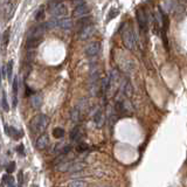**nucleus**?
I'll return each mask as SVG.
<instances>
[{"label": "nucleus", "instance_id": "nucleus-37", "mask_svg": "<svg viewBox=\"0 0 187 187\" xmlns=\"http://www.w3.org/2000/svg\"><path fill=\"white\" fill-rule=\"evenodd\" d=\"M102 187H108V186H102Z\"/></svg>", "mask_w": 187, "mask_h": 187}, {"label": "nucleus", "instance_id": "nucleus-22", "mask_svg": "<svg viewBox=\"0 0 187 187\" xmlns=\"http://www.w3.org/2000/svg\"><path fill=\"white\" fill-rule=\"evenodd\" d=\"M64 134H66V132H64V130L62 128H55L53 130V136H54L55 138H58V139L64 137Z\"/></svg>", "mask_w": 187, "mask_h": 187}, {"label": "nucleus", "instance_id": "nucleus-6", "mask_svg": "<svg viewBox=\"0 0 187 187\" xmlns=\"http://www.w3.org/2000/svg\"><path fill=\"white\" fill-rule=\"evenodd\" d=\"M90 13V8L89 6L82 1L80 5H77L74 8V12H73V17L76 18V19H83V18L88 17V14Z\"/></svg>", "mask_w": 187, "mask_h": 187}, {"label": "nucleus", "instance_id": "nucleus-13", "mask_svg": "<svg viewBox=\"0 0 187 187\" xmlns=\"http://www.w3.org/2000/svg\"><path fill=\"white\" fill-rule=\"evenodd\" d=\"M82 136H83V132H82V128L81 126H74L71 129V131L69 132V138L70 140L73 141H80L82 139Z\"/></svg>", "mask_w": 187, "mask_h": 187}, {"label": "nucleus", "instance_id": "nucleus-27", "mask_svg": "<svg viewBox=\"0 0 187 187\" xmlns=\"http://www.w3.org/2000/svg\"><path fill=\"white\" fill-rule=\"evenodd\" d=\"M1 41H2V46L4 47L8 43V41H10V29H6L5 32H4L2 38H1Z\"/></svg>", "mask_w": 187, "mask_h": 187}, {"label": "nucleus", "instance_id": "nucleus-21", "mask_svg": "<svg viewBox=\"0 0 187 187\" xmlns=\"http://www.w3.org/2000/svg\"><path fill=\"white\" fill-rule=\"evenodd\" d=\"M119 14V10L117 8V7H112L110 10V12H109V14H108V19H106V22H109L110 20H112V19H115V18L117 17Z\"/></svg>", "mask_w": 187, "mask_h": 187}, {"label": "nucleus", "instance_id": "nucleus-28", "mask_svg": "<svg viewBox=\"0 0 187 187\" xmlns=\"http://www.w3.org/2000/svg\"><path fill=\"white\" fill-rule=\"evenodd\" d=\"M7 67V77H8V81L12 80V74H13V61H10L8 63L6 64Z\"/></svg>", "mask_w": 187, "mask_h": 187}, {"label": "nucleus", "instance_id": "nucleus-19", "mask_svg": "<svg viewBox=\"0 0 187 187\" xmlns=\"http://www.w3.org/2000/svg\"><path fill=\"white\" fill-rule=\"evenodd\" d=\"M1 108H2V110L6 111V112H8V111H10L8 101H7V98H6V94H5L4 90L1 91Z\"/></svg>", "mask_w": 187, "mask_h": 187}, {"label": "nucleus", "instance_id": "nucleus-4", "mask_svg": "<svg viewBox=\"0 0 187 187\" xmlns=\"http://www.w3.org/2000/svg\"><path fill=\"white\" fill-rule=\"evenodd\" d=\"M123 43L124 46L126 47L130 50H133L136 49L137 46V39H136V35L132 28L126 27V28L123 30Z\"/></svg>", "mask_w": 187, "mask_h": 187}, {"label": "nucleus", "instance_id": "nucleus-14", "mask_svg": "<svg viewBox=\"0 0 187 187\" xmlns=\"http://www.w3.org/2000/svg\"><path fill=\"white\" fill-rule=\"evenodd\" d=\"M70 150H71L70 145H67V144H58V145L54 147L53 153H56V154H60V156H64V154H67Z\"/></svg>", "mask_w": 187, "mask_h": 187}, {"label": "nucleus", "instance_id": "nucleus-33", "mask_svg": "<svg viewBox=\"0 0 187 187\" xmlns=\"http://www.w3.org/2000/svg\"><path fill=\"white\" fill-rule=\"evenodd\" d=\"M7 77V67L4 66L2 67V78H6Z\"/></svg>", "mask_w": 187, "mask_h": 187}, {"label": "nucleus", "instance_id": "nucleus-29", "mask_svg": "<svg viewBox=\"0 0 187 187\" xmlns=\"http://www.w3.org/2000/svg\"><path fill=\"white\" fill-rule=\"evenodd\" d=\"M115 108L118 112H124L125 111V108H124V102L123 101H117L116 104H115Z\"/></svg>", "mask_w": 187, "mask_h": 187}, {"label": "nucleus", "instance_id": "nucleus-26", "mask_svg": "<svg viewBox=\"0 0 187 187\" xmlns=\"http://www.w3.org/2000/svg\"><path fill=\"white\" fill-rule=\"evenodd\" d=\"M43 15H45V7H39L38 8V11L35 12L34 14V19L35 20H40L41 18H43Z\"/></svg>", "mask_w": 187, "mask_h": 187}, {"label": "nucleus", "instance_id": "nucleus-30", "mask_svg": "<svg viewBox=\"0 0 187 187\" xmlns=\"http://www.w3.org/2000/svg\"><path fill=\"white\" fill-rule=\"evenodd\" d=\"M18 88H19V81H18V77H15L13 81V96H17Z\"/></svg>", "mask_w": 187, "mask_h": 187}, {"label": "nucleus", "instance_id": "nucleus-34", "mask_svg": "<svg viewBox=\"0 0 187 187\" xmlns=\"http://www.w3.org/2000/svg\"><path fill=\"white\" fill-rule=\"evenodd\" d=\"M18 180H19V185L22 184V172H19V175H18Z\"/></svg>", "mask_w": 187, "mask_h": 187}, {"label": "nucleus", "instance_id": "nucleus-10", "mask_svg": "<svg viewBox=\"0 0 187 187\" xmlns=\"http://www.w3.org/2000/svg\"><path fill=\"white\" fill-rule=\"evenodd\" d=\"M94 32H95V26H94L93 23H90V25H88L86 27H83L82 29H80V32H78V39L80 40H88L91 35L94 34Z\"/></svg>", "mask_w": 187, "mask_h": 187}, {"label": "nucleus", "instance_id": "nucleus-11", "mask_svg": "<svg viewBox=\"0 0 187 187\" xmlns=\"http://www.w3.org/2000/svg\"><path fill=\"white\" fill-rule=\"evenodd\" d=\"M49 144V138L46 133H42L38 137V139L35 141V147L38 150H45Z\"/></svg>", "mask_w": 187, "mask_h": 187}, {"label": "nucleus", "instance_id": "nucleus-32", "mask_svg": "<svg viewBox=\"0 0 187 187\" xmlns=\"http://www.w3.org/2000/svg\"><path fill=\"white\" fill-rule=\"evenodd\" d=\"M4 181L7 184V186H8V185H12V184H14V180H13V178H12L11 175H5V177H4Z\"/></svg>", "mask_w": 187, "mask_h": 187}, {"label": "nucleus", "instance_id": "nucleus-5", "mask_svg": "<svg viewBox=\"0 0 187 187\" xmlns=\"http://www.w3.org/2000/svg\"><path fill=\"white\" fill-rule=\"evenodd\" d=\"M47 28H48L47 22L30 27L28 33H27V40H41V39H42V35L45 34Z\"/></svg>", "mask_w": 187, "mask_h": 187}, {"label": "nucleus", "instance_id": "nucleus-1", "mask_svg": "<svg viewBox=\"0 0 187 187\" xmlns=\"http://www.w3.org/2000/svg\"><path fill=\"white\" fill-rule=\"evenodd\" d=\"M49 124V118L48 116L43 115V113H40V115H36L32 118V121L29 123V129L33 133H42L46 128Z\"/></svg>", "mask_w": 187, "mask_h": 187}, {"label": "nucleus", "instance_id": "nucleus-23", "mask_svg": "<svg viewBox=\"0 0 187 187\" xmlns=\"http://www.w3.org/2000/svg\"><path fill=\"white\" fill-rule=\"evenodd\" d=\"M88 149H89V145H88L87 143H83V141H81V143H78V144L76 145V151H77V152H80V153H82V152L88 151Z\"/></svg>", "mask_w": 187, "mask_h": 187}, {"label": "nucleus", "instance_id": "nucleus-17", "mask_svg": "<svg viewBox=\"0 0 187 187\" xmlns=\"http://www.w3.org/2000/svg\"><path fill=\"white\" fill-rule=\"evenodd\" d=\"M5 133L7 134V136H10V137H12V138H15V139L20 138V137L22 136V133H21L19 130H17V129L13 128V126H10V125H6L5 126Z\"/></svg>", "mask_w": 187, "mask_h": 187}, {"label": "nucleus", "instance_id": "nucleus-16", "mask_svg": "<svg viewBox=\"0 0 187 187\" xmlns=\"http://www.w3.org/2000/svg\"><path fill=\"white\" fill-rule=\"evenodd\" d=\"M74 164H75V161H73V160H70V161H62L61 164L58 165L56 169L60 171V172H71Z\"/></svg>", "mask_w": 187, "mask_h": 187}, {"label": "nucleus", "instance_id": "nucleus-31", "mask_svg": "<svg viewBox=\"0 0 187 187\" xmlns=\"http://www.w3.org/2000/svg\"><path fill=\"white\" fill-rule=\"evenodd\" d=\"M6 171H7V173H12V172H14V171H15V163H14V161H11V163L7 165Z\"/></svg>", "mask_w": 187, "mask_h": 187}, {"label": "nucleus", "instance_id": "nucleus-36", "mask_svg": "<svg viewBox=\"0 0 187 187\" xmlns=\"http://www.w3.org/2000/svg\"><path fill=\"white\" fill-rule=\"evenodd\" d=\"M7 187H15V185H14V184H12V185H8Z\"/></svg>", "mask_w": 187, "mask_h": 187}, {"label": "nucleus", "instance_id": "nucleus-8", "mask_svg": "<svg viewBox=\"0 0 187 187\" xmlns=\"http://www.w3.org/2000/svg\"><path fill=\"white\" fill-rule=\"evenodd\" d=\"M136 17H137V21L141 30H146L147 27V18H146V13L143 10V7H138L136 11Z\"/></svg>", "mask_w": 187, "mask_h": 187}, {"label": "nucleus", "instance_id": "nucleus-35", "mask_svg": "<svg viewBox=\"0 0 187 187\" xmlns=\"http://www.w3.org/2000/svg\"><path fill=\"white\" fill-rule=\"evenodd\" d=\"M18 151H19V153H21V154H25V151H23V145H20L19 146V149H18Z\"/></svg>", "mask_w": 187, "mask_h": 187}, {"label": "nucleus", "instance_id": "nucleus-20", "mask_svg": "<svg viewBox=\"0 0 187 187\" xmlns=\"http://www.w3.org/2000/svg\"><path fill=\"white\" fill-rule=\"evenodd\" d=\"M68 187H88V182L84 180H73L68 184Z\"/></svg>", "mask_w": 187, "mask_h": 187}, {"label": "nucleus", "instance_id": "nucleus-7", "mask_svg": "<svg viewBox=\"0 0 187 187\" xmlns=\"http://www.w3.org/2000/svg\"><path fill=\"white\" fill-rule=\"evenodd\" d=\"M87 104V102H86V98L83 99V102H80L78 104L76 105L75 108H73L71 110H70V121L73 123H77L80 122V119H81V115H82V111H83V105Z\"/></svg>", "mask_w": 187, "mask_h": 187}, {"label": "nucleus", "instance_id": "nucleus-18", "mask_svg": "<svg viewBox=\"0 0 187 187\" xmlns=\"http://www.w3.org/2000/svg\"><path fill=\"white\" fill-rule=\"evenodd\" d=\"M30 105L33 109H40L41 105H42V97L38 94L33 95L30 98Z\"/></svg>", "mask_w": 187, "mask_h": 187}, {"label": "nucleus", "instance_id": "nucleus-24", "mask_svg": "<svg viewBox=\"0 0 187 187\" xmlns=\"http://www.w3.org/2000/svg\"><path fill=\"white\" fill-rule=\"evenodd\" d=\"M123 91H124V94L126 96H131L132 95V87H131V84L129 82H125L123 84Z\"/></svg>", "mask_w": 187, "mask_h": 187}, {"label": "nucleus", "instance_id": "nucleus-15", "mask_svg": "<svg viewBox=\"0 0 187 187\" xmlns=\"http://www.w3.org/2000/svg\"><path fill=\"white\" fill-rule=\"evenodd\" d=\"M94 123L97 128H102L104 124V116H103V111L98 109L94 113Z\"/></svg>", "mask_w": 187, "mask_h": 187}, {"label": "nucleus", "instance_id": "nucleus-12", "mask_svg": "<svg viewBox=\"0 0 187 187\" xmlns=\"http://www.w3.org/2000/svg\"><path fill=\"white\" fill-rule=\"evenodd\" d=\"M15 8H17V2H7V7L4 8V17L5 20H11L12 17L15 13Z\"/></svg>", "mask_w": 187, "mask_h": 187}, {"label": "nucleus", "instance_id": "nucleus-9", "mask_svg": "<svg viewBox=\"0 0 187 187\" xmlns=\"http://www.w3.org/2000/svg\"><path fill=\"white\" fill-rule=\"evenodd\" d=\"M86 55L89 56V58H94L96 56L99 52H101V43L98 41H94L91 43H89L87 47H86Z\"/></svg>", "mask_w": 187, "mask_h": 187}, {"label": "nucleus", "instance_id": "nucleus-25", "mask_svg": "<svg viewBox=\"0 0 187 187\" xmlns=\"http://www.w3.org/2000/svg\"><path fill=\"white\" fill-rule=\"evenodd\" d=\"M41 42V40H27L26 41V48L27 49H32V48H35L38 47V45Z\"/></svg>", "mask_w": 187, "mask_h": 187}, {"label": "nucleus", "instance_id": "nucleus-3", "mask_svg": "<svg viewBox=\"0 0 187 187\" xmlns=\"http://www.w3.org/2000/svg\"><path fill=\"white\" fill-rule=\"evenodd\" d=\"M48 28H61V29H70L73 27V22L71 19L68 17L63 18H52L48 22H47Z\"/></svg>", "mask_w": 187, "mask_h": 187}, {"label": "nucleus", "instance_id": "nucleus-2", "mask_svg": "<svg viewBox=\"0 0 187 187\" xmlns=\"http://www.w3.org/2000/svg\"><path fill=\"white\" fill-rule=\"evenodd\" d=\"M48 11L52 18H63L67 14V6L61 1H50L48 4Z\"/></svg>", "mask_w": 187, "mask_h": 187}]
</instances>
